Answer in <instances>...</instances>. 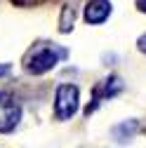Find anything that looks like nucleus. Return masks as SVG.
Masks as SVG:
<instances>
[{
  "label": "nucleus",
  "mask_w": 146,
  "mask_h": 148,
  "mask_svg": "<svg viewBox=\"0 0 146 148\" xmlns=\"http://www.w3.org/2000/svg\"><path fill=\"white\" fill-rule=\"evenodd\" d=\"M66 57H68V49H64L59 45H38L26 57V71L31 75H43Z\"/></svg>",
  "instance_id": "1"
},
{
  "label": "nucleus",
  "mask_w": 146,
  "mask_h": 148,
  "mask_svg": "<svg viewBox=\"0 0 146 148\" xmlns=\"http://www.w3.org/2000/svg\"><path fill=\"white\" fill-rule=\"evenodd\" d=\"M80 106V92L76 85H59L54 94V115L57 120H71L78 113Z\"/></svg>",
  "instance_id": "2"
},
{
  "label": "nucleus",
  "mask_w": 146,
  "mask_h": 148,
  "mask_svg": "<svg viewBox=\"0 0 146 148\" xmlns=\"http://www.w3.org/2000/svg\"><path fill=\"white\" fill-rule=\"evenodd\" d=\"M21 122V103L10 92L0 89V134H10Z\"/></svg>",
  "instance_id": "3"
},
{
  "label": "nucleus",
  "mask_w": 146,
  "mask_h": 148,
  "mask_svg": "<svg viewBox=\"0 0 146 148\" xmlns=\"http://www.w3.org/2000/svg\"><path fill=\"white\" fill-rule=\"evenodd\" d=\"M111 16V0H90L85 5V21L87 24H104Z\"/></svg>",
  "instance_id": "4"
},
{
  "label": "nucleus",
  "mask_w": 146,
  "mask_h": 148,
  "mask_svg": "<svg viewBox=\"0 0 146 148\" xmlns=\"http://www.w3.org/2000/svg\"><path fill=\"white\" fill-rule=\"evenodd\" d=\"M137 129H139V125H137L134 120H130V122H120V125L113 129V136H116L118 141H127V139L134 136Z\"/></svg>",
  "instance_id": "5"
},
{
  "label": "nucleus",
  "mask_w": 146,
  "mask_h": 148,
  "mask_svg": "<svg viewBox=\"0 0 146 148\" xmlns=\"http://www.w3.org/2000/svg\"><path fill=\"white\" fill-rule=\"evenodd\" d=\"M73 21H76V12H73V7H64L61 10V19H59V31L68 33L73 28Z\"/></svg>",
  "instance_id": "6"
},
{
  "label": "nucleus",
  "mask_w": 146,
  "mask_h": 148,
  "mask_svg": "<svg viewBox=\"0 0 146 148\" xmlns=\"http://www.w3.org/2000/svg\"><path fill=\"white\" fill-rule=\"evenodd\" d=\"M10 3H14L17 7H35V5H43L45 0H10Z\"/></svg>",
  "instance_id": "7"
},
{
  "label": "nucleus",
  "mask_w": 146,
  "mask_h": 148,
  "mask_svg": "<svg viewBox=\"0 0 146 148\" xmlns=\"http://www.w3.org/2000/svg\"><path fill=\"white\" fill-rule=\"evenodd\" d=\"M10 71H12V66H10V64H0V78L10 75Z\"/></svg>",
  "instance_id": "8"
},
{
  "label": "nucleus",
  "mask_w": 146,
  "mask_h": 148,
  "mask_svg": "<svg viewBox=\"0 0 146 148\" xmlns=\"http://www.w3.org/2000/svg\"><path fill=\"white\" fill-rule=\"evenodd\" d=\"M137 45H139V49H141V52L146 54V33H144L141 38H139V42H137Z\"/></svg>",
  "instance_id": "9"
},
{
  "label": "nucleus",
  "mask_w": 146,
  "mask_h": 148,
  "mask_svg": "<svg viewBox=\"0 0 146 148\" xmlns=\"http://www.w3.org/2000/svg\"><path fill=\"white\" fill-rule=\"evenodd\" d=\"M137 7H139V12H146V0H137Z\"/></svg>",
  "instance_id": "10"
}]
</instances>
